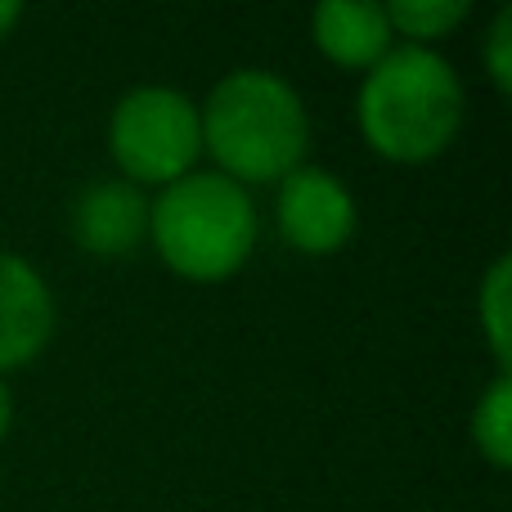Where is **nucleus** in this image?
Here are the masks:
<instances>
[{
    "label": "nucleus",
    "mask_w": 512,
    "mask_h": 512,
    "mask_svg": "<svg viewBox=\"0 0 512 512\" xmlns=\"http://www.w3.org/2000/svg\"><path fill=\"white\" fill-rule=\"evenodd\" d=\"M355 122L378 158L400 167L432 162L450 149L463 126V81L436 50L396 45L364 72Z\"/></svg>",
    "instance_id": "obj_1"
},
{
    "label": "nucleus",
    "mask_w": 512,
    "mask_h": 512,
    "mask_svg": "<svg viewBox=\"0 0 512 512\" xmlns=\"http://www.w3.org/2000/svg\"><path fill=\"white\" fill-rule=\"evenodd\" d=\"M203 153L234 185H279L310 149V117L297 86L279 72L239 68L198 104Z\"/></svg>",
    "instance_id": "obj_2"
},
{
    "label": "nucleus",
    "mask_w": 512,
    "mask_h": 512,
    "mask_svg": "<svg viewBox=\"0 0 512 512\" xmlns=\"http://www.w3.org/2000/svg\"><path fill=\"white\" fill-rule=\"evenodd\" d=\"M256 203L221 171H189L149 203V239L162 265L189 283H221L256 248Z\"/></svg>",
    "instance_id": "obj_3"
},
{
    "label": "nucleus",
    "mask_w": 512,
    "mask_h": 512,
    "mask_svg": "<svg viewBox=\"0 0 512 512\" xmlns=\"http://www.w3.org/2000/svg\"><path fill=\"white\" fill-rule=\"evenodd\" d=\"M108 153L135 189H167L203 158L198 104L171 86H135L108 117Z\"/></svg>",
    "instance_id": "obj_4"
},
{
    "label": "nucleus",
    "mask_w": 512,
    "mask_h": 512,
    "mask_svg": "<svg viewBox=\"0 0 512 512\" xmlns=\"http://www.w3.org/2000/svg\"><path fill=\"white\" fill-rule=\"evenodd\" d=\"M274 221L288 248L306 252V256H333L351 243L355 234V198L342 185V176L324 167H306L279 180V198H274Z\"/></svg>",
    "instance_id": "obj_5"
},
{
    "label": "nucleus",
    "mask_w": 512,
    "mask_h": 512,
    "mask_svg": "<svg viewBox=\"0 0 512 512\" xmlns=\"http://www.w3.org/2000/svg\"><path fill=\"white\" fill-rule=\"evenodd\" d=\"M54 337V292L27 256L0 252V373L32 364Z\"/></svg>",
    "instance_id": "obj_6"
},
{
    "label": "nucleus",
    "mask_w": 512,
    "mask_h": 512,
    "mask_svg": "<svg viewBox=\"0 0 512 512\" xmlns=\"http://www.w3.org/2000/svg\"><path fill=\"white\" fill-rule=\"evenodd\" d=\"M72 239H77L81 252L99 256V261L131 256L149 239V198H144V189L117 176L86 185L81 198L72 203Z\"/></svg>",
    "instance_id": "obj_7"
},
{
    "label": "nucleus",
    "mask_w": 512,
    "mask_h": 512,
    "mask_svg": "<svg viewBox=\"0 0 512 512\" xmlns=\"http://www.w3.org/2000/svg\"><path fill=\"white\" fill-rule=\"evenodd\" d=\"M310 36L328 63L351 72H369L391 50L387 9L369 0H324L310 14Z\"/></svg>",
    "instance_id": "obj_8"
},
{
    "label": "nucleus",
    "mask_w": 512,
    "mask_h": 512,
    "mask_svg": "<svg viewBox=\"0 0 512 512\" xmlns=\"http://www.w3.org/2000/svg\"><path fill=\"white\" fill-rule=\"evenodd\" d=\"M472 441H477L481 459L495 472L512 468V378L499 373L486 387L481 405L472 409Z\"/></svg>",
    "instance_id": "obj_9"
},
{
    "label": "nucleus",
    "mask_w": 512,
    "mask_h": 512,
    "mask_svg": "<svg viewBox=\"0 0 512 512\" xmlns=\"http://www.w3.org/2000/svg\"><path fill=\"white\" fill-rule=\"evenodd\" d=\"M382 9H387L391 36H409L405 45H423V50H432V41L450 36L472 14L468 0H391Z\"/></svg>",
    "instance_id": "obj_10"
},
{
    "label": "nucleus",
    "mask_w": 512,
    "mask_h": 512,
    "mask_svg": "<svg viewBox=\"0 0 512 512\" xmlns=\"http://www.w3.org/2000/svg\"><path fill=\"white\" fill-rule=\"evenodd\" d=\"M477 319H481V333H486V346L495 355L499 373H508V364H512V261L508 256H499L490 265L486 283H481Z\"/></svg>",
    "instance_id": "obj_11"
},
{
    "label": "nucleus",
    "mask_w": 512,
    "mask_h": 512,
    "mask_svg": "<svg viewBox=\"0 0 512 512\" xmlns=\"http://www.w3.org/2000/svg\"><path fill=\"white\" fill-rule=\"evenodd\" d=\"M486 68L499 95H512V5H504L486 36Z\"/></svg>",
    "instance_id": "obj_12"
},
{
    "label": "nucleus",
    "mask_w": 512,
    "mask_h": 512,
    "mask_svg": "<svg viewBox=\"0 0 512 512\" xmlns=\"http://www.w3.org/2000/svg\"><path fill=\"white\" fill-rule=\"evenodd\" d=\"M18 18H23V5H14V0H0V41H5V36L18 27Z\"/></svg>",
    "instance_id": "obj_13"
},
{
    "label": "nucleus",
    "mask_w": 512,
    "mask_h": 512,
    "mask_svg": "<svg viewBox=\"0 0 512 512\" xmlns=\"http://www.w3.org/2000/svg\"><path fill=\"white\" fill-rule=\"evenodd\" d=\"M9 423H14V400H9L5 382H0V441L9 436Z\"/></svg>",
    "instance_id": "obj_14"
}]
</instances>
